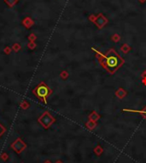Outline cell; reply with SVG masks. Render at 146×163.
Instances as JSON below:
<instances>
[{"instance_id": "obj_13", "label": "cell", "mask_w": 146, "mask_h": 163, "mask_svg": "<svg viewBox=\"0 0 146 163\" xmlns=\"http://www.w3.org/2000/svg\"><path fill=\"white\" fill-rule=\"evenodd\" d=\"M30 107V103H28V101H26V100H23L21 103H20V108H22V109L23 110H27V109H28Z\"/></svg>"}, {"instance_id": "obj_4", "label": "cell", "mask_w": 146, "mask_h": 163, "mask_svg": "<svg viewBox=\"0 0 146 163\" xmlns=\"http://www.w3.org/2000/svg\"><path fill=\"white\" fill-rule=\"evenodd\" d=\"M26 144L24 142H23L21 138H17L16 140L13 143V144H11V148L14 149V150L18 153V154H20L23 149H24L26 148Z\"/></svg>"}, {"instance_id": "obj_7", "label": "cell", "mask_w": 146, "mask_h": 163, "mask_svg": "<svg viewBox=\"0 0 146 163\" xmlns=\"http://www.w3.org/2000/svg\"><path fill=\"white\" fill-rule=\"evenodd\" d=\"M122 111L124 112H131V113H138L142 115V117L146 120V106L142 110H135V109H128V108H123Z\"/></svg>"}, {"instance_id": "obj_9", "label": "cell", "mask_w": 146, "mask_h": 163, "mask_svg": "<svg viewBox=\"0 0 146 163\" xmlns=\"http://www.w3.org/2000/svg\"><path fill=\"white\" fill-rule=\"evenodd\" d=\"M97 122L96 121H92V120H88L86 123V127L88 130L90 131H92L94 130L95 128L97 127Z\"/></svg>"}, {"instance_id": "obj_17", "label": "cell", "mask_w": 146, "mask_h": 163, "mask_svg": "<svg viewBox=\"0 0 146 163\" xmlns=\"http://www.w3.org/2000/svg\"><path fill=\"white\" fill-rule=\"evenodd\" d=\"M36 44H35V42H29L28 44V47L29 48V50H34L35 48H36Z\"/></svg>"}, {"instance_id": "obj_3", "label": "cell", "mask_w": 146, "mask_h": 163, "mask_svg": "<svg viewBox=\"0 0 146 163\" xmlns=\"http://www.w3.org/2000/svg\"><path fill=\"white\" fill-rule=\"evenodd\" d=\"M55 121H56V119L54 118L48 111L44 112L38 119V122L45 129L50 128L54 123H55Z\"/></svg>"}, {"instance_id": "obj_18", "label": "cell", "mask_w": 146, "mask_h": 163, "mask_svg": "<svg viewBox=\"0 0 146 163\" xmlns=\"http://www.w3.org/2000/svg\"><path fill=\"white\" fill-rule=\"evenodd\" d=\"M11 51H12V47L6 46L5 48L4 49V52L6 54V55H9V54L11 53Z\"/></svg>"}, {"instance_id": "obj_6", "label": "cell", "mask_w": 146, "mask_h": 163, "mask_svg": "<svg viewBox=\"0 0 146 163\" xmlns=\"http://www.w3.org/2000/svg\"><path fill=\"white\" fill-rule=\"evenodd\" d=\"M115 96H116L119 99H123V98L126 97V96L127 95V91H126L124 88H122V87H120V88H118V89L115 91Z\"/></svg>"}, {"instance_id": "obj_22", "label": "cell", "mask_w": 146, "mask_h": 163, "mask_svg": "<svg viewBox=\"0 0 146 163\" xmlns=\"http://www.w3.org/2000/svg\"><path fill=\"white\" fill-rule=\"evenodd\" d=\"M142 77V82L143 84L144 85V86H146V76H141Z\"/></svg>"}, {"instance_id": "obj_11", "label": "cell", "mask_w": 146, "mask_h": 163, "mask_svg": "<svg viewBox=\"0 0 146 163\" xmlns=\"http://www.w3.org/2000/svg\"><path fill=\"white\" fill-rule=\"evenodd\" d=\"M132 50V47L127 45V44H124V45H122L121 47V52L122 53H124V54H127L129 53V51Z\"/></svg>"}, {"instance_id": "obj_20", "label": "cell", "mask_w": 146, "mask_h": 163, "mask_svg": "<svg viewBox=\"0 0 146 163\" xmlns=\"http://www.w3.org/2000/svg\"><path fill=\"white\" fill-rule=\"evenodd\" d=\"M16 2H17V0H5V3L6 4H8L11 7H12Z\"/></svg>"}, {"instance_id": "obj_25", "label": "cell", "mask_w": 146, "mask_h": 163, "mask_svg": "<svg viewBox=\"0 0 146 163\" xmlns=\"http://www.w3.org/2000/svg\"><path fill=\"white\" fill-rule=\"evenodd\" d=\"M141 76H146V70L144 71V73H143L142 74H141Z\"/></svg>"}, {"instance_id": "obj_1", "label": "cell", "mask_w": 146, "mask_h": 163, "mask_svg": "<svg viewBox=\"0 0 146 163\" xmlns=\"http://www.w3.org/2000/svg\"><path fill=\"white\" fill-rule=\"evenodd\" d=\"M91 50L96 54L97 62L109 74L113 75L121 67L124 65L125 60L113 48L109 49L105 54L95 48H91Z\"/></svg>"}, {"instance_id": "obj_24", "label": "cell", "mask_w": 146, "mask_h": 163, "mask_svg": "<svg viewBox=\"0 0 146 163\" xmlns=\"http://www.w3.org/2000/svg\"><path fill=\"white\" fill-rule=\"evenodd\" d=\"M2 159L4 160V161H5V160H7L8 159V155L7 154H3L2 155Z\"/></svg>"}, {"instance_id": "obj_21", "label": "cell", "mask_w": 146, "mask_h": 163, "mask_svg": "<svg viewBox=\"0 0 146 163\" xmlns=\"http://www.w3.org/2000/svg\"><path fill=\"white\" fill-rule=\"evenodd\" d=\"M5 131H6V129H5V127H4V125H3L1 123H0V138H1V136L3 135L5 132Z\"/></svg>"}, {"instance_id": "obj_8", "label": "cell", "mask_w": 146, "mask_h": 163, "mask_svg": "<svg viewBox=\"0 0 146 163\" xmlns=\"http://www.w3.org/2000/svg\"><path fill=\"white\" fill-rule=\"evenodd\" d=\"M101 118V116L99 115V114L97 113V111H92L91 113L89 114V116H88V119H89V120H92V121H98V120Z\"/></svg>"}, {"instance_id": "obj_14", "label": "cell", "mask_w": 146, "mask_h": 163, "mask_svg": "<svg viewBox=\"0 0 146 163\" xmlns=\"http://www.w3.org/2000/svg\"><path fill=\"white\" fill-rule=\"evenodd\" d=\"M69 72H67V70H63V71H62V72L60 73V78L62 80H67V78H69Z\"/></svg>"}, {"instance_id": "obj_19", "label": "cell", "mask_w": 146, "mask_h": 163, "mask_svg": "<svg viewBox=\"0 0 146 163\" xmlns=\"http://www.w3.org/2000/svg\"><path fill=\"white\" fill-rule=\"evenodd\" d=\"M36 39H37V37L35 34H33V33H31V34L28 36V40L30 42H34Z\"/></svg>"}, {"instance_id": "obj_10", "label": "cell", "mask_w": 146, "mask_h": 163, "mask_svg": "<svg viewBox=\"0 0 146 163\" xmlns=\"http://www.w3.org/2000/svg\"><path fill=\"white\" fill-rule=\"evenodd\" d=\"M23 25H24L27 28H30L33 25V21L29 17H27L24 19V21H23Z\"/></svg>"}, {"instance_id": "obj_23", "label": "cell", "mask_w": 146, "mask_h": 163, "mask_svg": "<svg viewBox=\"0 0 146 163\" xmlns=\"http://www.w3.org/2000/svg\"><path fill=\"white\" fill-rule=\"evenodd\" d=\"M89 19L91 20V22H95V21H96L97 17H96V16H94V15H91V16H90V18H89Z\"/></svg>"}, {"instance_id": "obj_16", "label": "cell", "mask_w": 146, "mask_h": 163, "mask_svg": "<svg viewBox=\"0 0 146 163\" xmlns=\"http://www.w3.org/2000/svg\"><path fill=\"white\" fill-rule=\"evenodd\" d=\"M111 39L113 40V41H114V43H117V42H119V41H120V39H121V37L119 36L118 34H116V33H115V34H114L113 36H112Z\"/></svg>"}, {"instance_id": "obj_27", "label": "cell", "mask_w": 146, "mask_h": 163, "mask_svg": "<svg viewBox=\"0 0 146 163\" xmlns=\"http://www.w3.org/2000/svg\"><path fill=\"white\" fill-rule=\"evenodd\" d=\"M45 163H51V162H50V161H45Z\"/></svg>"}, {"instance_id": "obj_26", "label": "cell", "mask_w": 146, "mask_h": 163, "mask_svg": "<svg viewBox=\"0 0 146 163\" xmlns=\"http://www.w3.org/2000/svg\"><path fill=\"white\" fill-rule=\"evenodd\" d=\"M56 163H63V162H62V161H57Z\"/></svg>"}, {"instance_id": "obj_12", "label": "cell", "mask_w": 146, "mask_h": 163, "mask_svg": "<svg viewBox=\"0 0 146 163\" xmlns=\"http://www.w3.org/2000/svg\"><path fill=\"white\" fill-rule=\"evenodd\" d=\"M93 151H94V153L97 156H100L103 153V147H102L101 145H97V146H96V147L94 148Z\"/></svg>"}, {"instance_id": "obj_5", "label": "cell", "mask_w": 146, "mask_h": 163, "mask_svg": "<svg viewBox=\"0 0 146 163\" xmlns=\"http://www.w3.org/2000/svg\"><path fill=\"white\" fill-rule=\"evenodd\" d=\"M95 23H96L97 28L101 29L108 23V20H107V18H105L103 15L100 14V15H98V16H97V19H96V21H95Z\"/></svg>"}, {"instance_id": "obj_28", "label": "cell", "mask_w": 146, "mask_h": 163, "mask_svg": "<svg viewBox=\"0 0 146 163\" xmlns=\"http://www.w3.org/2000/svg\"><path fill=\"white\" fill-rule=\"evenodd\" d=\"M141 2H144V0H140Z\"/></svg>"}, {"instance_id": "obj_15", "label": "cell", "mask_w": 146, "mask_h": 163, "mask_svg": "<svg viewBox=\"0 0 146 163\" xmlns=\"http://www.w3.org/2000/svg\"><path fill=\"white\" fill-rule=\"evenodd\" d=\"M21 49H22V46L18 43H15L14 45H12V50H14L15 52L20 51V50H21Z\"/></svg>"}, {"instance_id": "obj_2", "label": "cell", "mask_w": 146, "mask_h": 163, "mask_svg": "<svg viewBox=\"0 0 146 163\" xmlns=\"http://www.w3.org/2000/svg\"><path fill=\"white\" fill-rule=\"evenodd\" d=\"M52 90L44 81H41L33 90V93L35 95L36 97L45 104H47V98L52 94Z\"/></svg>"}]
</instances>
